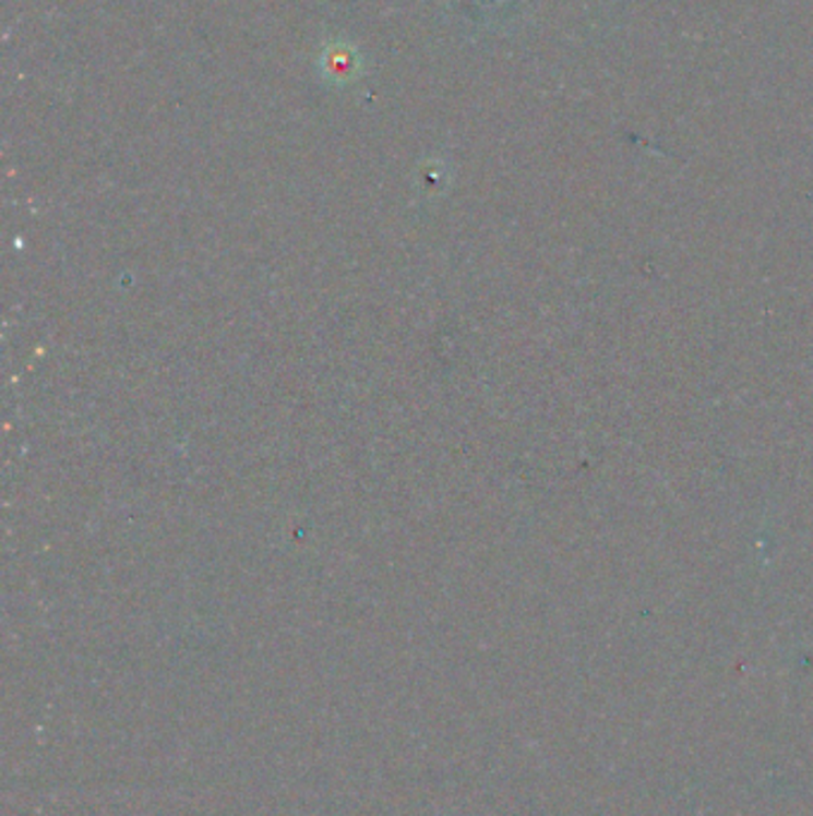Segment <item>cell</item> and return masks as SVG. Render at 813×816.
<instances>
[{"mask_svg":"<svg viewBox=\"0 0 813 816\" xmlns=\"http://www.w3.org/2000/svg\"><path fill=\"white\" fill-rule=\"evenodd\" d=\"M360 65H363V62H360L358 50L351 44H342V41L327 46L320 60L322 74H325V80L334 84L354 82L360 72Z\"/></svg>","mask_w":813,"mask_h":816,"instance_id":"obj_1","label":"cell"}]
</instances>
